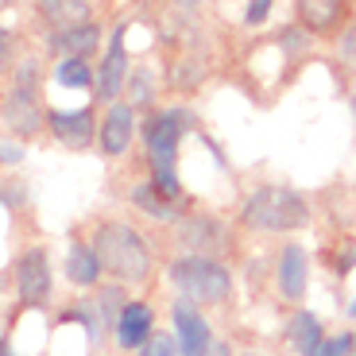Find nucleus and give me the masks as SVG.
<instances>
[{"instance_id":"obj_1","label":"nucleus","mask_w":356,"mask_h":356,"mask_svg":"<svg viewBox=\"0 0 356 356\" xmlns=\"http://www.w3.org/2000/svg\"><path fill=\"white\" fill-rule=\"evenodd\" d=\"M197 113L186 105V101H170V105H159L155 113H143L140 120V143H143V167H147V178L163 190L167 197L186 205V186H182V140L190 132H197Z\"/></svg>"},{"instance_id":"obj_2","label":"nucleus","mask_w":356,"mask_h":356,"mask_svg":"<svg viewBox=\"0 0 356 356\" xmlns=\"http://www.w3.org/2000/svg\"><path fill=\"white\" fill-rule=\"evenodd\" d=\"M89 241L97 248L105 275L124 286H147L155 279V248L147 232L136 229L124 217H101L89 229Z\"/></svg>"},{"instance_id":"obj_3","label":"nucleus","mask_w":356,"mask_h":356,"mask_svg":"<svg viewBox=\"0 0 356 356\" xmlns=\"http://www.w3.org/2000/svg\"><path fill=\"white\" fill-rule=\"evenodd\" d=\"M310 197L286 182H259L244 194L236 209V225L256 236H294V232L310 229Z\"/></svg>"},{"instance_id":"obj_4","label":"nucleus","mask_w":356,"mask_h":356,"mask_svg":"<svg viewBox=\"0 0 356 356\" xmlns=\"http://www.w3.org/2000/svg\"><path fill=\"white\" fill-rule=\"evenodd\" d=\"M167 283L178 298H190L197 306H225L236 291V275L221 256H202V252H178L167 264Z\"/></svg>"},{"instance_id":"obj_5","label":"nucleus","mask_w":356,"mask_h":356,"mask_svg":"<svg viewBox=\"0 0 356 356\" xmlns=\"http://www.w3.org/2000/svg\"><path fill=\"white\" fill-rule=\"evenodd\" d=\"M128 31H132V19H116L108 27V43L97 58V81H93V105H116L124 101V89H128V74L136 66V54L128 47Z\"/></svg>"},{"instance_id":"obj_6","label":"nucleus","mask_w":356,"mask_h":356,"mask_svg":"<svg viewBox=\"0 0 356 356\" xmlns=\"http://www.w3.org/2000/svg\"><path fill=\"white\" fill-rule=\"evenodd\" d=\"M170 236H175L178 252H202V256H225L232 252L236 241V229H232L225 217L217 213H202V209H186L170 225Z\"/></svg>"},{"instance_id":"obj_7","label":"nucleus","mask_w":356,"mask_h":356,"mask_svg":"<svg viewBox=\"0 0 356 356\" xmlns=\"http://www.w3.org/2000/svg\"><path fill=\"white\" fill-rule=\"evenodd\" d=\"M12 286H16L19 310H43L54 298V267L43 244H27L12 264Z\"/></svg>"},{"instance_id":"obj_8","label":"nucleus","mask_w":356,"mask_h":356,"mask_svg":"<svg viewBox=\"0 0 356 356\" xmlns=\"http://www.w3.org/2000/svg\"><path fill=\"white\" fill-rule=\"evenodd\" d=\"M47 113H51V105H43V89H24V86H8L4 81V101H0L4 136H16L24 143L43 140Z\"/></svg>"},{"instance_id":"obj_9","label":"nucleus","mask_w":356,"mask_h":356,"mask_svg":"<svg viewBox=\"0 0 356 356\" xmlns=\"http://www.w3.org/2000/svg\"><path fill=\"white\" fill-rule=\"evenodd\" d=\"M163 78H167V89L178 93V97H194L205 81L213 78V54L197 47V35H182L175 39V51L163 63Z\"/></svg>"},{"instance_id":"obj_10","label":"nucleus","mask_w":356,"mask_h":356,"mask_svg":"<svg viewBox=\"0 0 356 356\" xmlns=\"http://www.w3.org/2000/svg\"><path fill=\"white\" fill-rule=\"evenodd\" d=\"M97 128H101V105H78V108H54L47 113V136H51L63 152L81 155L97 147Z\"/></svg>"},{"instance_id":"obj_11","label":"nucleus","mask_w":356,"mask_h":356,"mask_svg":"<svg viewBox=\"0 0 356 356\" xmlns=\"http://www.w3.org/2000/svg\"><path fill=\"white\" fill-rule=\"evenodd\" d=\"M140 120L143 113L132 101H116V105L101 108V128H97V155L108 163L124 159L140 140Z\"/></svg>"},{"instance_id":"obj_12","label":"nucleus","mask_w":356,"mask_h":356,"mask_svg":"<svg viewBox=\"0 0 356 356\" xmlns=\"http://www.w3.org/2000/svg\"><path fill=\"white\" fill-rule=\"evenodd\" d=\"M108 27L101 19H86V24H70V27H58V31H47L43 39V51L51 58H93L97 63L101 51L108 43Z\"/></svg>"},{"instance_id":"obj_13","label":"nucleus","mask_w":356,"mask_h":356,"mask_svg":"<svg viewBox=\"0 0 356 356\" xmlns=\"http://www.w3.org/2000/svg\"><path fill=\"white\" fill-rule=\"evenodd\" d=\"M170 325H175L182 356H209V348L217 345L213 325L205 318V306L190 302V298H175L170 302Z\"/></svg>"},{"instance_id":"obj_14","label":"nucleus","mask_w":356,"mask_h":356,"mask_svg":"<svg viewBox=\"0 0 356 356\" xmlns=\"http://www.w3.org/2000/svg\"><path fill=\"white\" fill-rule=\"evenodd\" d=\"M271 279H275V291L283 302L302 306L306 291H310V256H306V248L298 241H291V236L283 241L275 267H271Z\"/></svg>"},{"instance_id":"obj_15","label":"nucleus","mask_w":356,"mask_h":356,"mask_svg":"<svg viewBox=\"0 0 356 356\" xmlns=\"http://www.w3.org/2000/svg\"><path fill=\"white\" fill-rule=\"evenodd\" d=\"M291 19L314 39H333L353 19L348 0H291Z\"/></svg>"},{"instance_id":"obj_16","label":"nucleus","mask_w":356,"mask_h":356,"mask_svg":"<svg viewBox=\"0 0 356 356\" xmlns=\"http://www.w3.org/2000/svg\"><path fill=\"white\" fill-rule=\"evenodd\" d=\"M152 337H155V306L147 298H128L113 330L116 348L120 353H140Z\"/></svg>"},{"instance_id":"obj_17","label":"nucleus","mask_w":356,"mask_h":356,"mask_svg":"<svg viewBox=\"0 0 356 356\" xmlns=\"http://www.w3.org/2000/svg\"><path fill=\"white\" fill-rule=\"evenodd\" d=\"M66 283L78 286V291H97L101 279H105V264H101L97 248H93V241L89 236H74L70 244H66Z\"/></svg>"},{"instance_id":"obj_18","label":"nucleus","mask_w":356,"mask_h":356,"mask_svg":"<svg viewBox=\"0 0 356 356\" xmlns=\"http://www.w3.org/2000/svg\"><path fill=\"white\" fill-rule=\"evenodd\" d=\"M163 89H167V78H163V66L147 63V58H136L132 74H128V89L124 101H132L140 113H155L163 105Z\"/></svg>"},{"instance_id":"obj_19","label":"nucleus","mask_w":356,"mask_h":356,"mask_svg":"<svg viewBox=\"0 0 356 356\" xmlns=\"http://www.w3.org/2000/svg\"><path fill=\"white\" fill-rule=\"evenodd\" d=\"M128 202L136 205V213L147 217V221L155 225H175L178 217L186 213V205L175 202V197H167L159 186H155L152 178H140V182H132V190H128Z\"/></svg>"},{"instance_id":"obj_20","label":"nucleus","mask_w":356,"mask_h":356,"mask_svg":"<svg viewBox=\"0 0 356 356\" xmlns=\"http://www.w3.org/2000/svg\"><path fill=\"white\" fill-rule=\"evenodd\" d=\"M31 12H35V19L47 27V31H58V27L97 19L93 0H31Z\"/></svg>"},{"instance_id":"obj_21","label":"nucleus","mask_w":356,"mask_h":356,"mask_svg":"<svg viewBox=\"0 0 356 356\" xmlns=\"http://www.w3.org/2000/svg\"><path fill=\"white\" fill-rule=\"evenodd\" d=\"M325 337H330V333H325V321H321L314 310H302V306H298V310H291L286 330H283V341H286V348H291V353L310 356Z\"/></svg>"},{"instance_id":"obj_22","label":"nucleus","mask_w":356,"mask_h":356,"mask_svg":"<svg viewBox=\"0 0 356 356\" xmlns=\"http://www.w3.org/2000/svg\"><path fill=\"white\" fill-rule=\"evenodd\" d=\"M51 81L58 89L93 93V81H97V63H93V58H51Z\"/></svg>"},{"instance_id":"obj_23","label":"nucleus","mask_w":356,"mask_h":356,"mask_svg":"<svg viewBox=\"0 0 356 356\" xmlns=\"http://www.w3.org/2000/svg\"><path fill=\"white\" fill-rule=\"evenodd\" d=\"M330 43H333V63H337V70L356 81V16L341 27Z\"/></svg>"},{"instance_id":"obj_24","label":"nucleus","mask_w":356,"mask_h":356,"mask_svg":"<svg viewBox=\"0 0 356 356\" xmlns=\"http://www.w3.org/2000/svg\"><path fill=\"white\" fill-rule=\"evenodd\" d=\"M279 0H244V12H241V24L244 31H264L271 12H275Z\"/></svg>"},{"instance_id":"obj_25","label":"nucleus","mask_w":356,"mask_h":356,"mask_svg":"<svg viewBox=\"0 0 356 356\" xmlns=\"http://www.w3.org/2000/svg\"><path fill=\"white\" fill-rule=\"evenodd\" d=\"M310 356H356V333L353 330H341V333H330L321 341Z\"/></svg>"},{"instance_id":"obj_26","label":"nucleus","mask_w":356,"mask_h":356,"mask_svg":"<svg viewBox=\"0 0 356 356\" xmlns=\"http://www.w3.org/2000/svg\"><path fill=\"white\" fill-rule=\"evenodd\" d=\"M136 356H182V348H178L175 330H170V333H159V330H155V337L147 341V345H143Z\"/></svg>"},{"instance_id":"obj_27","label":"nucleus","mask_w":356,"mask_h":356,"mask_svg":"<svg viewBox=\"0 0 356 356\" xmlns=\"http://www.w3.org/2000/svg\"><path fill=\"white\" fill-rule=\"evenodd\" d=\"M19 51H16V31L12 27H0V70L8 74L12 66H16Z\"/></svg>"},{"instance_id":"obj_28","label":"nucleus","mask_w":356,"mask_h":356,"mask_svg":"<svg viewBox=\"0 0 356 356\" xmlns=\"http://www.w3.org/2000/svg\"><path fill=\"white\" fill-rule=\"evenodd\" d=\"M0 163H4V167H19V163H24V140H16V136H4V140H0Z\"/></svg>"},{"instance_id":"obj_29","label":"nucleus","mask_w":356,"mask_h":356,"mask_svg":"<svg viewBox=\"0 0 356 356\" xmlns=\"http://www.w3.org/2000/svg\"><path fill=\"white\" fill-rule=\"evenodd\" d=\"M0 202H4V213H16L19 205H24V182H16V178H4Z\"/></svg>"},{"instance_id":"obj_30","label":"nucleus","mask_w":356,"mask_h":356,"mask_svg":"<svg viewBox=\"0 0 356 356\" xmlns=\"http://www.w3.org/2000/svg\"><path fill=\"white\" fill-rule=\"evenodd\" d=\"M353 267H356V241H345V244L337 248V259H333V271H337V275H348Z\"/></svg>"},{"instance_id":"obj_31","label":"nucleus","mask_w":356,"mask_h":356,"mask_svg":"<svg viewBox=\"0 0 356 356\" xmlns=\"http://www.w3.org/2000/svg\"><path fill=\"white\" fill-rule=\"evenodd\" d=\"M170 12H186V16H197L205 8V0H163Z\"/></svg>"},{"instance_id":"obj_32","label":"nucleus","mask_w":356,"mask_h":356,"mask_svg":"<svg viewBox=\"0 0 356 356\" xmlns=\"http://www.w3.org/2000/svg\"><path fill=\"white\" fill-rule=\"evenodd\" d=\"M209 356H232V345L229 341H217V345L209 348Z\"/></svg>"},{"instance_id":"obj_33","label":"nucleus","mask_w":356,"mask_h":356,"mask_svg":"<svg viewBox=\"0 0 356 356\" xmlns=\"http://www.w3.org/2000/svg\"><path fill=\"white\" fill-rule=\"evenodd\" d=\"M345 318H353V321H356V298H348V306H345Z\"/></svg>"},{"instance_id":"obj_34","label":"nucleus","mask_w":356,"mask_h":356,"mask_svg":"<svg viewBox=\"0 0 356 356\" xmlns=\"http://www.w3.org/2000/svg\"><path fill=\"white\" fill-rule=\"evenodd\" d=\"M348 108H353V124H356V89L348 93Z\"/></svg>"},{"instance_id":"obj_35","label":"nucleus","mask_w":356,"mask_h":356,"mask_svg":"<svg viewBox=\"0 0 356 356\" xmlns=\"http://www.w3.org/2000/svg\"><path fill=\"white\" fill-rule=\"evenodd\" d=\"M4 356H16V348H12V341H4Z\"/></svg>"},{"instance_id":"obj_36","label":"nucleus","mask_w":356,"mask_h":356,"mask_svg":"<svg viewBox=\"0 0 356 356\" xmlns=\"http://www.w3.org/2000/svg\"><path fill=\"white\" fill-rule=\"evenodd\" d=\"M0 4H4V8H16V4H19V0H0Z\"/></svg>"},{"instance_id":"obj_37","label":"nucleus","mask_w":356,"mask_h":356,"mask_svg":"<svg viewBox=\"0 0 356 356\" xmlns=\"http://www.w3.org/2000/svg\"><path fill=\"white\" fill-rule=\"evenodd\" d=\"M252 356H256V353H252Z\"/></svg>"}]
</instances>
